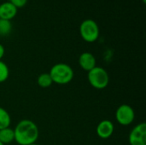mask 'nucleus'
<instances>
[{
  "label": "nucleus",
  "instance_id": "4",
  "mask_svg": "<svg viewBox=\"0 0 146 145\" xmlns=\"http://www.w3.org/2000/svg\"><path fill=\"white\" fill-rule=\"evenodd\" d=\"M80 33L83 40L86 42L94 43L99 38V26L95 21L92 19H86L83 21L80 26Z\"/></svg>",
  "mask_w": 146,
  "mask_h": 145
},
{
  "label": "nucleus",
  "instance_id": "7",
  "mask_svg": "<svg viewBox=\"0 0 146 145\" xmlns=\"http://www.w3.org/2000/svg\"><path fill=\"white\" fill-rule=\"evenodd\" d=\"M115 131V126L110 120H104L97 126L96 132L98 136L102 139L110 138Z\"/></svg>",
  "mask_w": 146,
  "mask_h": 145
},
{
  "label": "nucleus",
  "instance_id": "5",
  "mask_svg": "<svg viewBox=\"0 0 146 145\" xmlns=\"http://www.w3.org/2000/svg\"><path fill=\"white\" fill-rule=\"evenodd\" d=\"M134 109L128 104H122L119 106L115 111V120L121 126H130L134 121Z\"/></svg>",
  "mask_w": 146,
  "mask_h": 145
},
{
  "label": "nucleus",
  "instance_id": "17",
  "mask_svg": "<svg viewBox=\"0 0 146 145\" xmlns=\"http://www.w3.org/2000/svg\"><path fill=\"white\" fill-rule=\"evenodd\" d=\"M30 145H38V144H30Z\"/></svg>",
  "mask_w": 146,
  "mask_h": 145
},
{
  "label": "nucleus",
  "instance_id": "9",
  "mask_svg": "<svg viewBox=\"0 0 146 145\" xmlns=\"http://www.w3.org/2000/svg\"><path fill=\"white\" fill-rule=\"evenodd\" d=\"M17 10L18 9H16L9 1L4 2L0 4V19L11 21L17 15Z\"/></svg>",
  "mask_w": 146,
  "mask_h": 145
},
{
  "label": "nucleus",
  "instance_id": "11",
  "mask_svg": "<svg viewBox=\"0 0 146 145\" xmlns=\"http://www.w3.org/2000/svg\"><path fill=\"white\" fill-rule=\"evenodd\" d=\"M10 123H11L10 115L5 109L0 107V130L9 127Z\"/></svg>",
  "mask_w": 146,
  "mask_h": 145
},
{
  "label": "nucleus",
  "instance_id": "10",
  "mask_svg": "<svg viewBox=\"0 0 146 145\" xmlns=\"http://www.w3.org/2000/svg\"><path fill=\"white\" fill-rule=\"evenodd\" d=\"M15 140L14 129L10 127L3 128L0 130V142L3 144H8L12 143Z\"/></svg>",
  "mask_w": 146,
  "mask_h": 145
},
{
  "label": "nucleus",
  "instance_id": "3",
  "mask_svg": "<svg viewBox=\"0 0 146 145\" xmlns=\"http://www.w3.org/2000/svg\"><path fill=\"white\" fill-rule=\"evenodd\" d=\"M87 79L89 84L97 90L106 88L110 82L108 72L102 67H95L88 72Z\"/></svg>",
  "mask_w": 146,
  "mask_h": 145
},
{
  "label": "nucleus",
  "instance_id": "12",
  "mask_svg": "<svg viewBox=\"0 0 146 145\" xmlns=\"http://www.w3.org/2000/svg\"><path fill=\"white\" fill-rule=\"evenodd\" d=\"M37 83L41 88H48L53 84V81L49 73H43L38 75L37 79Z\"/></svg>",
  "mask_w": 146,
  "mask_h": 145
},
{
  "label": "nucleus",
  "instance_id": "18",
  "mask_svg": "<svg viewBox=\"0 0 146 145\" xmlns=\"http://www.w3.org/2000/svg\"><path fill=\"white\" fill-rule=\"evenodd\" d=\"M0 145H4V144H2V143L0 142Z\"/></svg>",
  "mask_w": 146,
  "mask_h": 145
},
{
  "label": "nucleus",
  "instance_id": "16",
  "mask_svg": "<svg viewBox=\"0 0 146 145\" xmlns=\"http://www.w3.org/2000/svg\"><path fill=\"white\" fill-rule=\"evenodd\" d=\"M4 53H5V49H4V46L0 44V61L2 60V58L4 56Z\"/></svg>",
  "mask_w": 146,
  "mask_h": 145
},
{
  "label": "nucleus",
  "instance_id": "8",
  "mask_svg": "<svg viewBox=\"0 0 146 145\" xmlns=\"http://www.w3.org/2000/svg\"><path fill=\"white\" fill-rule=\"evenodd\" d=\"M96 58L91 52H83L79 57V64L80 68L86 72H89L96 67Z\"/></svg>",
  "mask_w": 146,
  "mask_h": 145
},
{
  "label": "nucleus",
  "instance_id": "13",
  "mask_svg": "<svg viewBox=\"0 0 146 145\" xmlns=\"http://www.w3.org/2000/svg\"><path fill=\"white\" fill-rule=\"evenodd\" d=\"M12 31V24L10 21L0 19V36H7Z\"/></svg>",
  "mask_w": 146,
  "mask_h": 145
},
{
  "label": "nucleus",
  "instance_id": "1",
  "mask_svg": "<svg viewBox=\"0 0 146 145\" xmlns=\"http://www.w3.org/2000/svg\"><path fill=\"white\" fill-rule=\"evenodd\" d=\"M15 141L19 145L36 144L39 131L38 126L30 120H22L18 122L14 129Z\"/></svg>",
  "mask_w": 146,
  "mask_h": 145
},
{
  "label": "nucleus",
  "instance_id": "2",
  "mask_svg": "<svg viewBox=\"0 0 146 145\" xmlns=\"http://www.w3.org/2000/svg\"><path fill=\"white\" fill-rule=\"evenodd\" d=\"M49 74L53 83L57 85H67L73 80L74 72L69 65L59 62L50 68Z\"/></svg>",
  "mask_w": 146,
  "mask_h": 145
},
{
  "label": "nucleus",
  "instance_id": "14",
  "mask_svg": "<svg viewBox=\"0 0 146 145\" xmlns=\"http://www.w3.org/2000/svg\"><path fill=\"white\" fill-rule=\"evenodd\" d=\"M9 76V69L5 62L0 61V83H3Z\"/></svg>",
  "mask_w": 146,
  "mask_h": 145
},
{
  "label": "nucleus",
  "instance_id": "6",
  "mask_svg": "<svg viewBox=\"0 0 146 145\" xmlns=\"http://www.w3.org/2000/svg\"><path fill=\"white\" fill-rule=\"evenodd\" d=\"M128 141L130 145H146V124L145 122L135 126L131 131Z\"/></svg>",
  "mask_w": 146,
  "mask_h": 145
},
{
  "label": "nucleus",
  "instance_id": "15",
  "mask_svg": "<svg viewBox=\"0 0 146 145\" xmlns=\"http://www.w3.org/2000/svg\"><path fill=\"white\" fill-rule=\"evenodd\" d=\"M9 2L12 3L16 9H20V8L24 7L27 4V0H9Z\"/></svg>",
  "mask_w": 146,
  "mask_h": 145
}]
</instances>
